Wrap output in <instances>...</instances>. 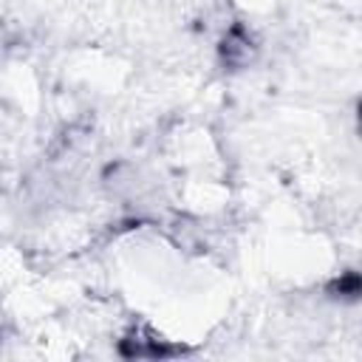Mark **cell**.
Instances as JSON below:
<instances>
[{
    "instance_id": "obj_1",
    "label": "cell",
    "mask_w": 362,
    "mask_h": 362,
    "mask_svg": "<svg viewBox=\"0 0 362 362\" xmlns=\"http://www.w3.org/2000/svg\"><path fill=\"white\" fill-rule=\"evenodd\" d=\"M116 348H119V354L124 359H170V356H181L184 354L181 345H170L167 339H161L147 325L127 328Z\"/></svg>"
},
{
    "instance_id": "obj_2",
    "label": "cell",
    "mask_w": 362,
    "mask_h": 362,
    "mask_svg": "<svg viewBox=\"0 0 362 362\" xmlns=\"http://www.w3.org/2000/svg\"><path fill=\"white\" fill-rule=\"evenodd\" d=\"M257 57V40L255 34L249 31L246 23H229L226 31L221 34V42H218V59L223 68L229 71H240V68H249Z\"/></svg>"
},
{
    "instance_id": "obj_3",
    "label": "cell",
    "mask_w": 362,
    "mask_h": 362,
    "mask_svg": "<svg viewBox=\"0 0 362 362\" xmlns=\"http://www.w3.org/2000/svg\"><path fill=\"white\" fill-rule=\"evenodd\" d=\"M359 291H362V280H359V272H356V269H345V272H339L334 280L325 283V294H328L331 300L356 303V300H359Z\"/></svg>"
}]
</instances>
